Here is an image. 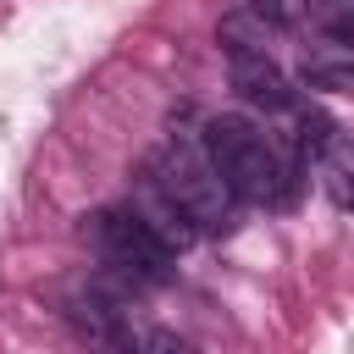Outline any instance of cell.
<instances>
[{
    "mask_svg": "<svg viewBox=\"0 0 354 354\" xmlns=\"http://www.w3.org/2000/svg\"><path fill=\"white\" fill-rule=\"evenodd\" d=\"M243 6H249V17L266 22V28H299L304 11H310V0H243Z\"/></svg>",
    "mask_w": 354,
    "mask_h": 354,
    "instance_id": "obj_7",
    "label": "cell"
},
{
    "mask_svg": "<svg viewBox=\"0 0 354 354\" xmlns=\"http://www.w3.org/2000/svg\"><path fill=\"white\" fill-rule=\"evenodd\" d=\"M72 321L83 326V337H88L100 354H138V332H133L127 310H116L111 299H100V293H83V299L72 304Z\"/></svg>",
    "mask_w": 354,
    "mask_h": 354,
    "instance_id": "obj_5",
    "label": "cell"
},
{
    "mask_svg": "<svg viewBox=\"0 0 354 354\" xmlns=\"http://www.w3.org/2000/svg\"><path fill=\"white\" fill-rule=\"evenodd\" d=\"M94 232H100L105 260L122 266L133 282H166V277H171V260H177V254L160 243V232H155L133 205H122V210H100V216H94Z\"/></svg>",
    "mask_w": 354,
    "mask_h": 354,
    "instance_id": "obj_3",
    "label": "cell"
},
{
    "mask_svg": "<svg viewBox=\"0 0 354 354\" xmlns=\"http://www.w3.org/2000/svg\"><path fill=\"white\" fill-rule=\"evenodd\" d=\"M155 188L199 227V232H227L238 221V194L221 183V171L210 166L205 144H188V138H171L155 160Z\"/></svg>",
    "mask_w": 354,
    "mask_h": 354,
    "instance_id": "obj_2",
    "label": "cell"
},
{
    "mask_svg": "<svg viewBox=\"0 0 354 354\" xmlns=\"http://www.w3.org/2000/svg\"><path fill=\"white\" fill-rule=\"evenodd\" d=\"M149 354H199L188 337H177V332H155L149 337Z\"/></svg>",
    "mask_w": 354,
    "mask_h": 354,
    "instance_id": "obj_8",
    "label": "cell"
},
{
    "mask_svg": "<svg viewBox=\"0 0 354 354\" xmlns=\"http://www.w3.org/2000/svg\"><path fill=\"white\" fill-rule=\"evenodd\" d=\"M227 72H232V88L249 100V105H266V111H288L293 105V88L282 77V66L254 50V44H227Z\"/></svg>",
    "mask_w": 354,
    "mask_h": 354,
    "instance_id": "obj_4",
    "label": "cell"
},
{
    "mask_svg": "<svg viewBox=\"0 0 354 354\" xmlns=\"http://www.w3.org/2000/svg\"><path fill=\"white\" fill-rule=\"evenodd\" d=\"M210 166L221 171V183L238 194V205H282L293 177L277 155V144L249 122V116H210L199 133Z\"/></svg>",
    "mask_w": 354,
    "mask_h": 354,
    "instance_id": "obj_1",
    "label": "cell"
},
{
    "mask_svg": "<svg viewBox=\"0 0 354 354\" xmlns=\"http://www.w3.org/2000/svg\"><path fill=\"white\" fill-rule=\"evenodd\" d=\"M321 188L337 210H354V133H332L321 149Z\"/></svg>",
    "mask_w": 354,
    "mask_h": 354,
    "instance_id": "obj_6",
    "label": "cell"
},
{
    "mask_svg": "<svg viewBox=\"0 0 354 354\" xmlns=\"http://www.w3.org/2000/svg\"><path fill=\"white\" fill-rule=\"evenodd\" d=\"M326 11L337 17V33H354V0H326Z\"/></svg>",
    "mask_w": 354,
    "mask_h": 354,
    "instance_id": "obj_9",
    "label": "cell"
}]
</instances>
